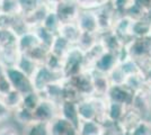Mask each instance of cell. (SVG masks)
<instances>
[{
    "label": "cell",
    "instance_id": "39",
    "mask_svg": "<svg viewBox=\"0 0 151 135\" xmlns=\"http://www.w3.org/2000/svg\"><path fill=\"white\" fill-rule=\"evenodd\" d=\"M24 135H50L47 131L46 124L41 123H32L29 125L25 126Z\"/></svg>",
    "mask_w": 151,
    "mask_h": 135
},
{
    "label": "cell",
    "instance_id": "7",
    "mask_svg": "<svg viewBox=\"0 0 151 135\" xmlns=\"http://www.w3.org/2000/svg\"><path fill=\"white\" fill-rule=\"evenodd\" d=\"M131 108L138 111L142 118L151 119V94L148 87L134 92Z\"/></svg>",
    "mask_w": 151,
    "mask_h": 135
},
{
    "label": "cell",
    "instance_id": "26",
    "mask_svg": "<svg viewBox=\"0 0 151 135\" xmlns=\"http://www.w3.org/2000/svg\"><path fill=\"white\" fill-rule=\"evenodd\" d=\"M44 65L51 72H53L55 74H59V76H62L63 66H64V59L60 58V56H58L55 54L49 52L47 56L45 59Z\"/></svg>",
    "mask_w": 151,
    "mask_h": 135
},
{
    "label": "cell",
    "instance_id": "16",
    "mask_svg": "<svg viewBox=\"0 0 151 135\" xmlns=\"http://www.w3.org/2000/svg\"><path fill=\"white\" fill-rule=\"evenodd\" d=\"M119 64V56L115 53L105 52L101 58L97 60V62L94 65V71H97L99 73L108 74L113 70L116 65Z\"/></svg>",
    "mask_w": 151,
    "mask_h": 135
},
{
    "label": "cell",
    "instance_id": "30",
    "mask_svg": "<svg viewBox=\"0 0 151 135\" xmlns=\"http://www.w3.org/2000/svg\"><path fill=\"white\" fill-rule=\"evenodd\" d=\"M23 97H24L23 94H20L17 90L13 89L8 95L2 97V100H4L5 105L8 107V109L13 113L23 105Z\"/></svg>",
    "mask_w": 151,
    "mask_h": 135
},
{
    "label": "cell",
    "instance_id": "21",
    "mask_svg": "<svg viewBox=\"0 0 151 135\" xmlns=\"http://www.w3.org/2000/svg\"><path fill=\"white\" fill-rule=\"evenodd\" d=\"M18 49L22 54H26L28 52L33 50L34 47H36L38 45H41L40 41H38L36 34L34 33V31L26 33L24 35H22L20 37H18Z\"/></svg>",
    "mask_w": 151,
    "mask_h": 135
},
{
    "label": "cell",
    "instance_id": "52",
    "mask_svg": "<svg viewBox=\"0 0 151 135\" xmlns=\"http://www.w3.org/2000/svg\"><path fill=\"white\" fill-rule=\"evenodd\" d=\"M149 37H150V39H151V33H150V35H149Z\"/></svg>",
    "mask_w": 151,
    "mask_h": 135
},
{
    "label": "cell",
    "instance_id": "22",
    "mask_svg": "<svg viewBox=\"0 0 151 135\" xmlns=\"http://www.w3.org/2000/svg\"><path fill=\"white\" fill-rule=\"evenodd\" d=\"M130 107H126L124 105H121L113 101L107 100V108H106V117L107 121L113 123H120L123 116L125 115L126 110Z\"/></svg>",
    "mask_w": 151,
    "mask_h": 135
},
{
    "label": "cell",
    "instance_id": "12",
    "mask_svg": "<svg viewBox=\"0 0 151 135\" xmlns=\"http://www.w3.org/2000/svg\"><path fill=\"white\" fill-rule=\"evenodd\" d=\"M61 24L65 23H75L79 15V7L77 6L76 1H61L54 9Z\"/></svg>",
    "mask_w": 151,
    "mask_h": 135
},
{
    "label": "cell",
    "instance_id": "18",
    "mask_svg": "<svg viewBox=\"0 0 151 135\" xmlns=\"http://www.w3.org/2000/svg\"><path fill=\"white\" fill-rule=\"evenodd\" d=\"M20 54L22 53L18 49V44L0 47V62L6 68L16 66Z\"/></svg>",
    "mask_w": 151,
    "mask_h": 135
},
{
    "label": "cell",
    "instance_id": "42",
    "mask_svg": "<svg viewBox=\"0 0 151 135\" xmlns=\"http://www.w3.org/2000/svg\"><path fill=\"white\" fill-rule=\"evenodd\" d=\"M107 76H108V79H109L111 84H125L126 76H125V73L123 72V70L121 69L120 64L116 65Z\"/></svg>",
    "mask_w": 151,
    "mask_h": 135
},
{
    "label": "cell",
    "instance_id": "20",
    "mask_svg": "<svg viewBox=\"0 0 151 135\" xmlns=\"http://www.w3.org/2000/svg\"><path fill=\"white\" fill-rule=\"evenodd\" d=\"M58 35L67 39L71 45H76L81 35V31L79 29L76 21L75 23H65V24H61Z\"/></svg>",
    "mask_w": 151,
    "mask_h": 135
},
{
    "label": "cell",
    "instance_id": "47",
    "mask_svg": "<svg viewBox=\"0 0 151 135\" xmlns=\"http://www.w3.org/2000/svg\"><path fill=\"white\" fill-rule=\"evenodd\" d=\"M12 114H13V113L8 109V107L5 105L4 100H2V98L0 97V122L6 121L7 118H9V117H10Z\"/></svg>",
    "mask_w": 151,
    "mask_h": 135
},
{
    "label": "cell",
    "instance_id": "38",
    "mask_svg": "<svg viewBox=\"0 0 151 135\" xmlns=\"http://www.w3.org/2000/svg\"><path fill=\"white\" fill-rule=\"evenodd\" d=\"M41 100H42V98L40 96V94L34 90V91H31V92L24 95V97H23V105L22 106L33 111L36 108V106L40 104Z\"/></svg>",
    "mask_w": 151,
    "mask_h": 135
},
{
    "label": "cell",
    "instance_id": "11",
    "mask_svg": "<svg viewBox=\"0 0 151 135\" xmlns=\"http://www.w3.org/2000/svg\"><path fill=\"white\" fill-rule=\"evenodd\" d=\"M132 24L133 19L130 18L126 15H120L115 19L113 26V32L120 37V39L123 42V44L126 45L132 37Z\"/></svg>",
    "mask_w": 151,
    "mask_h": 135
},
{
    "label": "cell",
    "instance_id": "28",
    "mask_svg": "<svg viewBox=\"0 0 151 135\" xmlns=\"http://www.w3.org/2000/svg\"><path fill=\"white\" fill-rule=\"evenodd\" d=\"M98 43V34L95 33H85L81 32V35L78 39L77 46L83 51L85 53L88 52L91 47H94L95 45Z\"/></svg>",
    "mask_w": 151,
    "mask_h": 135
},
{
    "label": "cell",
    "instance_id": "43",
    "mask_svg": "<svg viewBox=\"0 0 151 135\" xmlns=\"http://www.w3.org/2000/svg\"><path fill=\"white\" fill-rule=\"evenodd\" d=\"M111 6L120 15H124V11L133 4V0H111Z\"/></svg>",
    "mask_w": 151,
    "mask_h": 135
},
{
    "label": "cell",
    "instance_id": "33",
    "mask_svg": "<svg viewBox=\"0 0 151 135\" xmlns=\"http://www.w3.org/2000/svg\"><path fill=\"white\" fill-rule=\"evenodd\" d=\"M13 115L15 117V119L24 125V126H27L32 123H34V117H33V111L29 109H27L25 107L20 106L18 109H16L15 111H13Z\"/></svg>",
    "mask_w": 151,
    "mask_h": 135
},
{
    "label": "cell",
    "instance_id": "4",
    "mask_svg": "<svg viewBox=\"0 0 151 135\" xmlns=\"http://www.w3.org/2000/svg\"><path fill=\"white\" fill-rule=\"evenodd\" d=\"M6 76L13 86V89L19 91L20 94L26 95L31 91H34L31 78L26 76L25 73L19 70L17 66L6 68Z\"/></svg>",
    "mask_w": 151,
    "mask_h": 135
},
{
    "label": "cell",
    "instance_id": "8",
    "mask_svg": "<svg viewBox=\"0 0 151 135\" xmlns=\"http://www.w3.org/2000/svg\"><path fill=\"white\" fill-rule=\"evenodd\" d=\"M134 92L129 89L125 84H112L106 95V99L108 101H113L126 107H131Z\"/></svg>",
    "mask_w": 151,
    "mask_h": 135
},
{
    "label": "cell",
    "instance_id": "14",
    "mask_svg": "<svg viewBox=\"0 0 151 135\" xmlns=\"http://www.w3.org/2000/svg\"><path fill=\"white\" fill-rule=\"evenodd\" d=\"M98 41L103 45L105 51L111 52V53H115V54H117L123 49V46H124L123 42L113 32V29L112 31H107V32L98 33Z\"/></svg>",
    "mask_w": 151,
    "mask_h": 135
},
{
    "label": "cell",
    "instance_id": "15",
    "mask_svg": "<svg viewBox=\"0 0 151 135\" xmlns=\"http://www.w3.org/2000/svg\"><path fill=\"white\" fill-rule=\"evenodd\" d=\"M64 79V78H63ZM63 79L55 80L45 87V89L40 92L42 99H47L53 103L60 104L63 101Z\"/></svg>",
    "mask_w": 151,
    "mask_h": 135
},
{
    "label": "cell",
    "instance_id": "50",
    "mask_svg": "<svg viewBox=\"0 0 151 135\" xmlns=\"http://www.w3.org/2000/svg\"><path fill=\"white\" fill-rule=\"evenodd\" d=\"M148 89H149V91H150V94H151V84L150 86H148Z\"/></svg>",
    "mask_w": 151,
    "mask_h": 135
},
{
    "label": "cell",
    "instance_id": "45",
    "mask_svg": "<svg viewBox=\"0 0 151 135\" xmlns=\"http://www.w3.org/2000/svg\"><path fill=\"white\" fill-rule=\"evenodd\" d=\"M13 90V86L10 84V81L8 80L7 76L5 74L4 77L0 78V97H5L8 95L10 91Z\"/></svg>",
    "mask_w": 151,
    "mask_h": 135
},
{
    "label": "cell",
    "instance_id": "24",
    "mask_svg": "<svg viewBox=\"0 0 151 135\" xmlns=\"http://www.w3.org/2000/svg\"><path fill=\"white\" fill-rule=\"evenodd\" d=\"M60 115L71 123H73L78 127L80 119H79L78 111H77V103H72V101L61 103L60 104Z\"/></svg>",
    "mask_w": 151,
    "mask_h": 135
},
{
    "label": "cell",
    "instance_id": "19",
    "mask_svg": "<svg viewBox=\"0 0 151 135\" xmlns=\"http://www.w3.org/2000/svg\"><path fill=\"white\" fill-rule=\"evenodd\" d=\"M51 11V9L49 7H46L45 5H40V6L36 8V9H34L32 13L27 14L25 16H23L24 17V19L25 21L28 24V26L31 27L32 29H34L35 27H37V26H41L43 24V21H44L45 17L47 16V14Z\"/></svg>",
    "mask_w": 151,
    "mask_h": 135
},
{
    "label": "cell",
    "instance_id": "32",
    "mask_svg": "<svg viewBox=\"0 0 151 135\" xmlns=\"http://www.w3.org/2000/svg\"><path fill=\"white\" fill-rule=\"evenodd\" d=\"M33 31L36 34V36H37V39H38V41H40L41 45H43L44 47L50 50V47L52 46V44H53L54 39H55L57 35L53 34V33H51L50 31H47V29L44 28L42 25L35 27Z\"/></svg>",
    "mask_w": 151,
    "mask_h": 135
},
{
    "label": "cell",
    "instance_id": "25",
    "mask_svg": "<svg viewBox=\"0 0 151 135\" xmlns=\"http://www.w3.org/2000/svg\"><path fill=\"white\" fill-rule=\"evenodd\" d=\"M103 125L96 121H80L78 125V135H101Z\"/></svg>",
    "mask_w": 151,
    "mask_h": 135
},
{
    "label": "cell",
    "instance_id": "34",
    "mask_svg": "<svg viewBox=\"0 0 151 135\" xmlns=\"http://www.w3.org/2000/svg\"><path fill=\"white\" fill-rule=\"evenodd\" d=\"M42 26L44 28H46L47 31H50L51 33L58 35L59 28L61 26V21H60V19H59V17H58V15L55 14L54 10H51L50 13L47 14V16L45 17Z\"/></svg>",
    "mask_w": 151,
    "mask_h": 135
},
{
    "label": "cell",
    "instance_id": "9",
    "mask_svg": "<svg viewBox=\"0 0 151 135\" xmlns=\"http://www.w3.org/2000/svg\"><path fill=\"white\" fill-rule=\"evenodd\" d=\"M95 11H96L97 23H98V31H99L98 33L112 31L115 19L117 18V16H120V14H117L114 10V8L111 6V4L101 7Z\"/></svg>",
    "mask_w": 151,
    "mask_h": 135
},
{
    "label": "cell",
    "instance_id": "2",
    "mask_svg": "<svg viewBox=\"0 0 151 135\" xmlns=\"http://www.w3.org/2000/svg\"><path fill=\"white\" fill-rule=\"evenodd\" d=\"M129 58L141 65L147 60L151 59V39L141 37L132 39L125 45Z\"/></svg>",
    "mask_w": 151,
    "mask_h": 135
},
{
    "label": "cell",
    "instance_id": "13",
    "mask_svg": "<svg viewBox=\"0 0 151 135\" xmlns=\"http://www.w3.org/2000/svg\"><path fill=\"white\" fill-rule=\"evenodd\" d=\"M76 24L78 25L79 29L85 33H95L98 34V23L97 16L94 10H80L77 17Z\"/></svg>",
    "mask_w": 151,
    "mask_h": 135
},
{
    "label": "cell",
    "instance_id": "49",
    "mask_svg": "<svg viewBox=\"0 0 151 135\" xmlns=\"http://www.w3.org/2000/svg\"><path fill=\"white\" fill-rule=\"evenodd\" d=\"M5 74H6V66H5V65L0 62V78L4 77Z\"/></svg>",
    "mask_w": 151,
    "mask_h": 135
},
{
    "label": "cell",
    "instance_id": "17",
    "mask_svg": "<svg viewBox=\"0 0 151 135\" xmlns=\"http://www.w3.org/2000/svg\"><path fill=\"white\" fill-rule=\"evenodd\" d=\"M91 77H93V87H94V94L97 97H105L111 88V82L107 74L99 73L97 71H91Z\"/></svg>",
    "mask_w": 151,
    "mask_h": 135
},
{
    "label": "cell",
    "instance_id": "37",
    "mask_svg": "<svg viewBox=\"0 0 151 135\" xmlns=\"http://www.w3.org/2000/svg\"><path fill=\"white\" fill-rule=\"evenodd\" d=\"M129 88L131 89L133 92H137L139 90L145 89L147 87L145 81L143 77H142V73H137V74H132V76H129L126 78L125 84H124Z\"/></svg>",
    "mask_w": 151,
    "mask_h": 135
},
{
    "label": "cell",
    "instance_id": "48",
    "mask_svg": "<svg viewBox=\"0 0 151 135\" xmlns=\"http://www.w3.org/2000/svg\"><path fill=\"white\" fill-rule=\"evenodd\" d=\"M0 135H18V133L16 132V129L7 126V127H2L0 129Z\"/></svg>",
    "mask_w": 151,
    "mask_h": 135
},
{
    "label": "cell",
    "instance_id": "27",
    "mask_svg": "<svg viewBox=\"0 0 151 135\" xmlns=\"http://www.w3.org/2000/svg\"><path fill=\"white\" fill-rule=\"evenodd\" d=\"M72 46L73 45L70 44L67 39H64L63 37L57 35L55 39H54L53 44L50 47V52L53 53V54H55V55H58V56H60V58L64 59V56L67 55V53L69 52V50Z\"/></svg>",
    "mask_w": 151,
    "mask_h": 135
},
{
    "label": "cell",
    "instance_id": "35",
    "mask_svg": "<svg viewBox=\"0 0 151 135\" xmlns=\"http://www.w3.org/2000/svg\"><path fill=\"white\" fill-rule=\"evenodd\" d=\"M109 2L111 0H76V4L80 10H94V11L108 5Z\"/></svg>",
    "mask_w": 151,
    "mask_h": 135
},
{
    "label": "cell",
    "instance_id": "53",
    "mask_svg": "<svg viewBox=\"0 0 151 135\" xmlns=\"http://www.w3.org/2000/svg\"><path fill=\"white\" fill-rule=\"evenodd\" d=\"M0 34H1V29H0Z\"/></svg>",
    "mask_w": 151,
    "mask_h": 135
},
{
    "label": "cell",
    "instance_id": "1",
    "mask_svg": "<svg viewBox=\"0 0 151 135\" xmlns=\"http://www.w3.org/2000/svg\"><path fill=\"white\" fill-rule=\"evenodd\" d=\"M85 71V52L77 45H73L64 56V66L62 76L69 79Z\"/></svg>",
    "mask_w": 151,
    "mask_h": 135
},
{
    "label": "cell",
    "instance_id": "36",
    "mask_svg": "<svg viewBox=\"0 0 151 135\" xmlns=\"http://www.w3.org/2000/svg\"><path fill=\"white\" fill-rule=\"evenodd\" d=\"M49 52H50L49 49L44 47L43 45H38L36 47H34L33 50H31L28 53H26V55L29 56L36 64L41 65V64H44L45 59L47 56Z\"/></svg>",
    "mask_w": 151,
    "mask_h": 135
},
{
    "label": "cell",
    "instance_id": "6",
    "mask_svg": "<svg viewBox=\"0 0 151 135\" xmlns=\"http://www.w3.org/2000/svg\"><path fill=\"white\" fill-rule=\"evenodd\" d=\"M81 98H88L95 96L94 87H93V77L91 71H83L75 77L68 79Z\"/></svg>",
    "mask_w": 151,
    "mask_h": 135
},
{
    "label": "cell",
    "instance_id": "10",
    "mask_svg": "<svg viewBox=\"0 0 151 135\" xmlns=\"http://www.w3.org/2000/svg\"><path fill=\"white\" fill-rule=\"evenodd\" d=\"M47 131L50 135H78V127L61 115L47 124Z\"/></svg>",
    "mask_w": 151,
    "mask_h": 135
},
{
    "label": "cell",
    "instance_id": "46",
    "mask_svg": "<svg viewBox=\"0 0 151 135\" xmlns=\"http://www.w3.org/2000/svg\"><path fill=\"white\" fill-rule=\"evenodd\" d=\"M133 5L145 14L151 11V0H133Z\"/></svg>",
    "mask_w": 151,
    "mask_h": 135
},
{
    "label": "cell",
    "instance_id": "29",
    "mask_svg": "<svg viewBox=\"0 0 151 135\" xmlns=\"http://www.w3.org/2000/svg\"><path fill=\"white\" fill-rule=\"evenodd\" d=\"M0 13L9 16H23L19 0H0Z\"/></svg>",
    "mask_w": 151,
    "mask_h": 135
},
{
    "label": "cell",
    "instance_id": "23",
    "mask_svg": "<svg viewBox=\"0 0 151 135\" xmlns=\"http://www.w3.org/2000/svg\"><path fill=\"white\" fill-rule=\"evenodd\" d=\"M141 119H145V118H142V116L140 115L138 111H135L133 108L130 107L126 110L125 115L123 116V118L121 119V122L119 124H120L121 129L124 133H129Z\"/></svg>",
    "mask_w": 151,
    "mask_h": 135
},
{
    "label": "cell",
    "instance_id": "51",
    "mask_svg": "<svg viewBox=\"0 0 151 135\" xmlns=\"http://www.w3.org/2000/svg\"><path fill=\"white\" fill-rule=\"evenodd\" d=\"M120 135H130V134H129V133H121Z\"/></svg>",
    "mask_w": 151,
    "mask_h": 135
},
{
    "label": "cell",
    "instance_id": "44",
    "mask_svg": "<svg viewBox=\"0 0 151 135\" xmlns=\"http://www.w3.org/2000/svg\"><path fill=\"white\" fill-rule=\"evenodd\" d=\"M19 16H9L0 13V29H12L16 19Z\"/></svg>",
    "mask_w": 151,
    "mask_h": 135
},
{
    "label": "cell",
    "instance_id": "40",
    "mask_svg": "<svg viewBox=\"0 0 151 135\" xmlns=\"http://www.w3.org/2000/svg\"><path fill=\"white\" fill-rule=\"evenodd\" d=\"M121 69L123 70V72L125 73L126 78L129 76H132V74H137V73H141V66L138 62H135L132 59H127L124 62L120 63Z\"/></svg>",
    "mask_w": 151,
    "mask_h": 135
},
{
    "label": "cell",
    "instance_id": "31",
    "mask_svg": "<svg viewBox=\"0 0 151 135\" xmlns=\"http://www.w3.org/2000/svg\"><path fill=\"white\" fill-rule=\"evenodd\" d=\"M16 66H17L20 71H23L26 76H28V77L31 78L32 76L34 74L35 70L37 69L38 64H36V63H35L29 56H27L26 54H20Z\"/></svg>",
    "mask_w": 151,
    "mask_h": 135
},
{
    "label": "cell",
    "instance_id": "5",
    "mask_svg": "<svg viewBox=\"0 0 151 135\" xmlns=\"http://www.w3.org/2000/svg\"><path fill=\"white\" fill-rule=\"evenodd\" d=\"M60 79H63L62 76H59V74L51 72L44 64L38 65L34 74L31 77L33 88L38 94L42 92L47 84H50L51 82H53L55 80H60Z\"/></svg>",
    "mask_w": 151,
    "mask_h": 135
},
{
    "label": "cell",
    "instance_id": "3",
    "mask_svg": "<svg viewBox=\"0 0 151 135\" xmlns=\"http://www.w3.org/2000/svg\"><path fill=\"white\" fill-rule=\"evenodd\" d=\"M59 115H60V105L47 99H42L36 106V108L33 110L34 123H41L46 125Z\"/></svg>",
    "mask_w": 151,
    "mask_h": 135
},
{
    "label": "cell",
    "instance_id": "41",
    "mask_svg": "<svg viewBox=\"0 0 151 135\" xmlns=\"http://www.w3.org/2000/svg\"><path fill=\"white\" fill-rule=\"evenodd\" d=\"M130 135H151V119H141L130 132Z\"/></svg>",
    "mask_w": 151,
    "mask_h": 135
}]
</instances>
